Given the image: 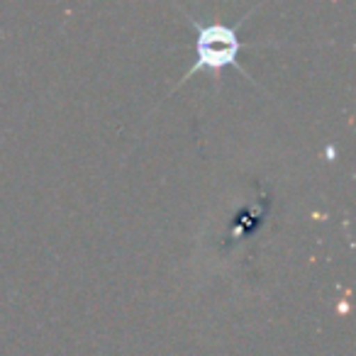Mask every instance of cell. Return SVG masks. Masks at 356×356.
I'll use <instances>...</instances> for the list:
<instances>
[{
	"label": "cell",
	"mask_w": 356,
	"mask_h": 356,
	"mask_svg": "<svg viewBox=\"0 0 356 356\" xmlns=\"http://www.w3.org/2000/svg\"><path fill=\"white\" fill-rule=\"evenodd\" d=\"M193 25L198 27V61L193 69L186 74V79H181V83L191 79L198 71H218L225 69L229 64H237V54L242 49V42L237 37V30L227 25H203L193 20ZM178 83V86H181Z\"/></svg>",
	"instance_id": "6da1fadb"
}]
</instances>
